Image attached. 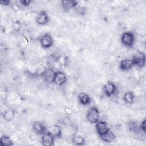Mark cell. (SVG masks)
I'll return each instance as SVG.
<instances>
[{
  "instance_id": "1",
  "label": "cell",
  "mask_w": 146,
  "mask_h": 146,
  "mask_svg": "<svg viewBox=\"0 0 146 146\" xmlns=\"http://www.w3.org/2000/svg\"><path fill=\"white\" fill-rule=\"evenodd\" d=\"M87 120L92 123L96 124L99 121L100 114L98 109L95 107H91L87 113Z\"/></svg>"
},
{
  "instance_id": "2",
  "label": "cell",
  "mask_w": 146,
  "mask_h": 146,
  "mask_svg": "<svg viewBox=\"0 0 146 146\" xmlns=\"http://www.w3.org/2000/svg\"><path fill=\"white\" fill-rule=\"evenodd\" d=\"M121 43L126 47H131L135 42V35L131 31H125L123 33L121 36Z\"/></svg>"
},
{
  "instance_id": "3",
  "label": "cell",
  "mask_w": 146,
  "mask_h": 146,
  "mask_svg": "<svg viewBox=\"0 0 146 146\" xmlns=\"http://www.w3.org/2000/svg\"><path fill=\"white\" fill-rule=\"evenodd\" d=\"M103 91L106 96L110 97L115 95L117 92V88L113 82L108 81L103 85Z\"/></svg>"
},
{
  "instance_id": "4",
  "label": "cell",
  "mask_w": 146,
  "mask_h": 146,
  "mask_svg": "<svg viewBox=\"0 0 146 146\" xmlns=\"http://www.w3.org/2000/svg\"><path fill=\"white\" fill-rule=\"evenodd\" d=\"M132 61L134 66L141 68L145 64V56L142 52H137L133 56Z\"/></svg>"
},
{
  "instance_id": "5",
  "label": "cell",
  "mask_w": 146,
  "mask_h": 146,
  "mask_svg": "<svg viewBox=\"0 0 146 146\" xmlns=\"http://www.w3.org/2000/svg\"><path fill=\"white\" fill-rule=\"evenodd\" d=\"M39 41L41 46L44 48H48L54 44V40L49 33H46L42 35Z\"/></svg>"
},
{
  "instance_id": "6",
  "label": "cell",
  "mask_w": 146,
  "mask_h": 146,
  "mask_svg": "<svg viewBox=\"0 0 146 146\" xmlns=\"http://www.w3.org/2000/svg\"><path fill=\"white\" fill-rule=\"evenodd\" d=\"M67 78L66 74L62 71H56L53 83L58 86H62L67 82Z\"/></svg>"
},
{
  "instance_id": "7",
  "label": "cell",
  "mask_w": 146,
  "mask_h": 146,
  "mask_svg": "<svg viewBox=\"0 0 146 146\" xmlns=\"http://www.w3.org/2000/svg\"><path fill=\"white\" fill-rule=\"evenodd\" d=\"M95 124L96 132L99 136L104 135V133H107L109 130H110V128H109L107 123L104 121L99 120Z\"/></svg>"
},
{
  "instance_id": "8",
  "label": "cell",
  "mask_w": 146,
  "mask_h": 146,
  "mask_svg": "<svg viewBox=\"0 0 146 146\" xmlns=\"http://www.w3.org/2000/svg\"><path fill=\"white\" fill-rule=\"evenodd\" d=\"M55 137L49 132L46 131L42 135L41 141L44 146H51L54 144Z\"/></svg>"
},
{
  "instance_id": "9",
  "label": "cell",
  "mask_w": 146,
  "mask_h": 146,
  "mask_svg": "<svg viewBox=\"0 0 146 146\" xmlns=\"http://www.w3.org/2000/svg\"><path fill=\"white\" fill-rule=\"evenodd\" d=\"M55 74V71H54L52 68H46L41 76L45 82L47 83H53Z\"/></svg>"
},
{
  "instance_id": "10",
  "label": "cell",
  "mask_w": 146,
  "mask_h": 146,
  "mask_svg": "<svg viewBox=\"0 0 146 146\" xmlns=\"http://www.w3.org/2000/svg\"><path fill=\"white\" fill-rule=\"evenodd\" d=\"M49 21V17L47 13L44 11L39 12L36 17V22L38 25H45Z\"/></svg>"
},
{
  "instance_id": "11",
  "label": "cell",
  "mask_w": 146,
  "mask_h": 146,
  "mask_svg": "<svg viewBox=\"0 0 146 146\" xmlns=\"http://www.w3.org/2000/svg\"><path fill=\"white\" fill-rule=\"evenodd\" d=\"M33 131L38 135H42L47 131V128L45 125L40 121H35L33 124Z\"/></svg>"
},
{
  "instance_id": "12",
  "label": "cell",
  "mask_w": 146,
  "mask_h": 146,
  "mask_svg": "<svg viewBox=\"0 0 146 146\" xmlns=\"http://www.w3.org/2000/svg\"><path fill=\"white\" fill-rule=\"evenodd\" d=\"M47 131L52 135L55 138L60 137L62 136L61 128L57 124L52 125L47 128Z\"/></svg>"
},
{
  "instance_id": "13",
  "label": "cell",
  "mask_w": 146,
  "mask_h": 146,
  "mask_svg": "<svg viewBox=\"0 0 146 146\" xmlns=\"http://www.w3.org/2000/svg\"><path fill=\"white\" fill-rule=\"evenodd\" d=\"M134 66L132 59H125L122 60L119 64V67L122 71H128L131 70Z\"/></svg>"
},
{
  "instance_id": "14",
  "label": "cell",
  "mask_w": 146,
  "mask_h": 146,
  "mask_svg": "<svg viewBox=\"0 0 146 146\" xmlns=\"http://www.w3.org/2000/svg\"><path fill=\"white\" fill-rule=\"evenodd\" d=\"M77 2L76 1H61V6L63 9L65 11H68L71 9L75 8L77 6Z\"/></svg>"
},
{
  "instance_id": "15",
  "label": "cell",
  "mask_w": 146,
  "mask_h": 146,
  "mask_svg": "<svg viewBox=\"0 0 146 146\" xmlns=\"http://www.w3.org/2000/svg\"><path fill=\"white\" fill-rule=\"evenodd\" d=\"M78 100L80 103L84 106H87L91 103L90 96L86 92H80L78 95Z\"/></svg>"
},
{
  "instance_id": "16",
  "label": "cell",
  "mask_w": 146,
  "mask_h": 146,
  "mask_svg": "<svg viewBox=\"0 0 146 146\" xmlns=\"http://www.w3.org/2000/svg\"><path fill=\"white\" fill-rule=\"evenodd\" d=\"M100 136L101 139L106 143H111L116 138L115 135L111 130H109L107 133Z\"/></svg>"
},
{
  "instance_id": "17",
  "label": "cell",
  "mask_w": 146,
  "mask_h": 146,
  "mask_svg": "<svg viewBox=\"0 0 146 146\" xmlns=\"http://www.w3.org/2000/svg\"><path fill=\"white\" fill-rule=\"evenodd\" d=\"M14 144L11 138L7 135H2L0 139V145L11 146Z\"/></svg>"
},
{
  "instance_id": "18",
  "label": "cell",
  "mask_w": 146,
  "mask_h": 146,
  "mask_svg": "<svg viewBox=\"0 0 146 146\" xmlns=\"http://www.w3.org/2000/svg\"><path fill=\"white\" fill-rule=\"evenodd\" d=\"M135 97V95L132 92L128 91L124 94L123 99L125 103L128 104H132L134 102Z\"/></svg>"
},
{
  "instance_id": "19",
  "label": "cell",
  "mask_w": 146,
  "mask_h": 146,
  "mask_svg": "<svg viewBox=\"0 0 146 146\" xmlns=\"http://www.w3.org/2000/svg\"><path fill=\"white\" fill-rule=\"evenodd\" d=\"M72 141L74 144L76 145H83L84 144V139L80 135H75L72 136Z\"/></svg>"
},
{
  "instance_id": "20",
  "label": "cell",
  "mask_w": 146,
  "mask_h": 146,
  "mask_svg": "<svg viewBox=\"0 0 146 146\" xmlns=\"http://www.w3.org/2000/svg\"><path fill=\"white\" fill-rule=\"evenodd\" d=\"M15 116V111L13 110H7L3 114V117L6 121H10L14 119Z\"/></svg>"
},
{
  "instance_id": "21",
  "label": "cell",
  "mask_w": 146,
  "mask_h": 146,
  "mask_svg": "<svg viewBox=\"0 0 146 146\" xmlns=\"http://www.w3.org/2000/svg\"><path fill=\"white\" fill-rule=\"evenodd\" d=\"M129 128L131 131H135L137 128V125L133 121H131V123H129Z\"/></svg>"
},
{
  "instance_id": "22",
  "label": "cell",
  "mask_w": 146,
  "mask_h": 146,
  "mask_svg": "<svg viewBox=\"0 0 146 146\" xmlns=\"http://www.w3.org/2000/svg\"><path fill=\"white\" fill-rule=\"evenodd\" d=\"M31 1L30 0H21V1H19V3L24 6H29L31 3Z\"/></svg>"
},
{
  "instance_id": "23",
  "label": "cell",
  "mask_w": 146,
  "mask_h": 146,
  "mask_svg": "<svg viewBox=\"0 0 146 146\" xmlns=\"http://www.w3.org/2000/svg\"><path fill=\"white\" fill-rule=\"evenodd\" d=\"M76 10H77V13H79V14L83 15L84 14L85 12H86V9L83 7H78L76 8Z\"/></svg>"
},
{
  "instance_id": "24",
  "label": "cell",
  "mask_w": 146,
  "mask_h": 146,
  "mask_svg": "<svg viewBox=\"0 0 146 146\" xmlns=\"http://www.w3.org/2000/svg\"><path fill=\"white\" fill-rule=\"evenodd\" d=\"M146 126H145V120L144 119L141 123L140 125V128L141 131H143V132H145V129H146Z\"/></svg>"
},
{
  "instance_id": "25",
  "label": "cell",
  "mask_w": 146,
  "mask_h": 146,
  "mask_svg": "<svg viewBox=\"0 0 146 146\" xmlns=\"http://www.w3.org/2000/svg\"><path fill=\"white\" fill-rule=\"evenodd\" d=\"M0 3L3 6H9L10 4V1L9 0H2L0 1Z\"/></svg>"
}]
</instances>
